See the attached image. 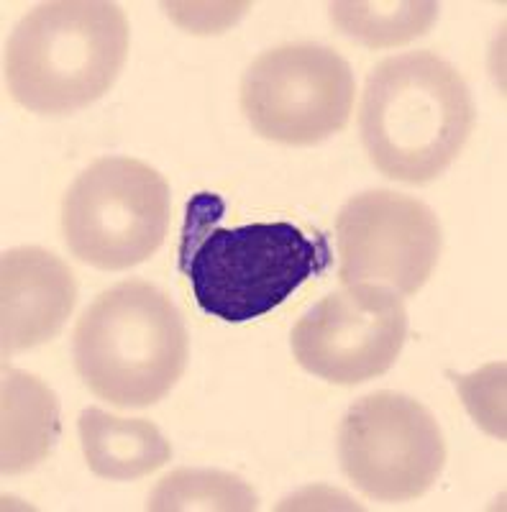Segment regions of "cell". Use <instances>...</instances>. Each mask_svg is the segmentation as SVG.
<instances>
[{
  "instance_id": "cell-7",
  "label": "cell",
  "mask_w": 507,
  "mask_h": 512,
  "mask_svg": "<svg viewBox=\"0 0 507 512\" xmlns=\"http://www.w3.org/2000/svg\"><path fill=\"white\" fill-rule=\"evenodd\" d=\"M341 469L377 502H408L433 487L446 464L436 418L418 400L374 392L349 408L338 428Z\"/></svg>"
},
{
  "instance_id": "cell-14",
  "label": "cell",
  "mask_w": 507,
  "mask_h": 512,
  "mask_svg": "<svg viewBox=\"0 0 507 512\" xmlns=\"http://www.w3.org/2000/svg\"><path fill=\"white\" fill-rule=\"evenodd\" d=\"M254 489L218 469H177L149 497L146 510H257Z\"/></svg>"
},
{
  "instance_id": "cell-11",
  "label": "cell",
  "mask_w": 507,
  "mask_h": 512,
  "mask_svg": "<svg viewBox=\"0 0 507 512\" xmlns=\"http://www.w3.org/2000/svg\"><path fill=\"white\" fill-rule=\"evenodd\" d=\"M80 443L90 472L113 482L146 477L172 459L159 428L141 418H116L98 408L80 413Z\"/></svg>"
},
{
  "instance_id": "cell-5",
  "label": "cell",
  "mask_w": 507,
  "mask_h": 512,
  "mask_svg": "<svg viewBox=\"0 0 507 512\" xmlns=\"http://www.w3.org/2000/svg\"><path fill=\"white\" fill-rule=\"evenodd\" d=\"M167 228V180L131 157L90 164L62 203V231L70 251L80 262L108 272L146 262L164 244Z\"/></svg>"
},
{
  "instance_id": "cell-10",
  "label": "cell",
  "mask_w": 507,
  "mask_h": 512,
  "mask_svg": "<svg viewBox=\"0 0 507 512\" xmlns=\"http://www.w3.org/2000/svg\"><path fill=\"white\" fill-rule=\"evenodd\" d=\"M0 300L3 354L34 349L65 328L77 303L75 274L47 249H11L0 264Z\"/></svg>"
},
{
  "instance_id": "cell-13",
  "label": "cell",
  "mask_w": 507,
  "mask_h": 512,
  "mask_svg": "<svg viewBox=\"0 0 507 512\" xmlns=\"http://www.w3.org/2000/svg\"><path fill=\"white\" fill-rule=\"evenodd\" d=\"M331 18L349 39L367 47H397L428 34L438 18L431 0H356L331 3Z\"/></svg>"
},
{
  "instance_id": "cell-12",
  "label": "cell",
  "mask_w": 507,
  "mask_h": 512,
  "mask_svg": "<svg viewBox=\"0 0 507 512\" xmlns=\"http://www.w3.org/2000/svg\"><path fill=\"white\" fill-rule=\"evenodd\" d=\"M59 438V402L34 374L3 367V474H24Z\"/></svg>"
},
{
  "instance_id": "cell-8",
  "label": "cell",
  "mask_w": 507,
  "mask_h": 512,
  "mask_svg": "<svg viewBox=\"0 0 507 512\" xmlns=\"http://www.w3.org/2000/svg\"><path fill=\"white\" fill-rule=\"evenodd\" d=\"M338 280L415 295L441 256V226L426 203L403 192L354 195L336 218Z\"/></svg>"
},
{
  "instance_id": "cell-9",
  "label": "cell",
  "mask_w": 507,
  "mask_h": 512,
  "mask_svg": "<svg viewBox=\"0 0 507 512\" xmlns=\"http://www.w3.org/2000/svg\"><path fill=\"white\" fill-rule=\"evenodd\" d=\"M408 310L382 285H346L323 297L292 331L303 369L331 384H362L385 374L403 351Z\"/></svg>"
},
{
  "instance_id": "cell-6",
  "label": "cell",
  "mask_w": 507,
  "mask_h": 512,
  "mask_svg": "<svg viewBox=\"0 0 507 512\" xmlns=\"http://www.w3.org/2000/svg\"><path fill=\"white\" fill-rule=\"evenodd\" d=\"M354 72L321 44H285L259 54L241 80V111L259 136L313 146L344 131L354 111Z\"/></svg>"
},
{
  "instance_id": "cell-2",
  "label": "cell",
  "mask_w": 507,
  "mask_h": 512,
  "mask_svg": "<svg viewBox=\"0 0 507 512\" xmlns=\"http://www.w3.org/2000/svg\"><path fill=\"white\" fill-rule=\"evenodd\" d=\"M474 116L472 93L454 64L433 52H405L367 77L359 131L382 175L426 185L459 157Z\"/></svg>"
},
{
  "instance_id": "cell-4",
  "label": "cell",
  "mask_w": 507,
  "mask_h": 512,
  "mask_svg": "<svg viewBox=\"0 0 507 512\" xmlns=\"http://www.w3.org/2000/svg\"><path fill=\"white\" fill-rule=\"evenodd\" d=\"M75 367L100 400L149 408L185 374L190 336L180 310L149 282L100 292L75 326Z\"/></svg>"
},
{
  "instance_id": "cell-1",
  "label": "cell",
  "mask_w": 507,
  "mask_h": 512,
  "mask_svg": "<svg viewBox=\"0 0 507 512\" xmlns=\"http://www.w3.org/2000/svg\"><path fill=\"white\" fill-rule=\"evenodd\" d=\"M223 200L200 192L187 205L180 269L195 303L213 318L246 323L280 308L310 277L331 267V244L290 221L216 226Z\"/></svg>"
},
{
  "instance_id": "cell-3",
  "label": "cell",
  "mask_w": 507,
  "mask_h": 512,
  "mask_svg": "<svg viewBox=\"0 0 507 512\" xmlns=\"http://www.w3.org/2000/svg\"><path fill=\"white\" fill-rule=\"evenodd\" d=\"M129 57V18L108 0H52L26 13L8 39L13 100L65 116L103 98Z\"/></svg>"
}]
</instances>
